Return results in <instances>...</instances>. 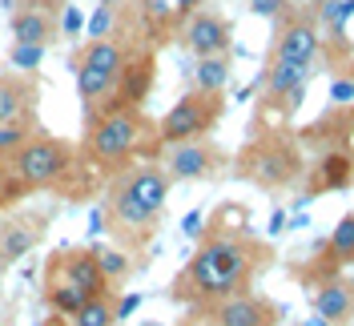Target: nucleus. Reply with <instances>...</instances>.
Listing matches in <instances>:
<instances>
[{
	"instance_id": "f257e3e1",
	"label": "nucleus",
	"mask_w": 354,
	"mask_h": 326,
	"mask_svg": "<svg viewBox=\"0 0 354 326\" xmlns=\"http://www.w3.org/2000/svg\"><path fill=\"white\" fill-rule=\"evenodd\" d=\"M266 262H270V250L258 238H250L245 230H234V226H214L198 242V250L185 262V270L177 274L174 298L194 306H209L225 298V294L250 290L254 274Z\"/></svg>"
},
{
	"instance_id": "f03ea898",
	"label": "nucleus",
	"mask_w": 354,
	"mask_h": 326,
	"mask_svg": "<svg viewBox=\"0 0 354 326\" xmlns=\"http://www.w3.org/2000/svg\"><path fill=\"white\" fill-rule=\"evenodd\" d=\"M169 185H174V177L161 165H133L125 174H117V181L105 194L109 230L129 246H145L157 234V217L169 201Z\"/></svg>"
},
{
	"instance_id": "7ed1b4c3",
	"label": "nucleus",
	"mask_w": 354,
	"mask_h": 326,
	"mask_svg": "<svg viewBox=\"0 0 354 326\" xmlns=\"http://www.w3.org/2000/svg\"><path fill=\"white\" fill-rule=\"evenodd\" d=\"M145 137L141 109H105L85 137V157L93 170H121Z\"/></svg>"
},
{
	"instance_id": "20e7f679",
	"label": "nucleus",
	"mask_w": 354,
	"mask_h": 326,
	"mask_svg": "<svg viewBox=\"0 0 354 326\" xmlns=\"http://www.w3.org/2000/svg\"><path fill=\"white\" fill-rule=\"evenodd\" d=\"M238 174L245 181H254V185H266V190H274V185H290L294 177L302 174V153L298 145L282 137V133H266L258 141H250L238 157Z\"/></svg>"
},
{
	"instance_id": "39448f33",
	"label": "nucleus",
	"mask_w": 354,
	"mask_h": 326,
	"mask_svg": "<svg viewBox=\"0 0 354 326\" xmlns=\"http://www.w3.org/2000/svg\"><path fill=\"white\" fill-rule=\"evenodd\" d=\"M73 161H77V150L68 145L65 137H53V133H41V129L8 157V165H12V174L24 181V190L57 185V181L73 170Z\"/></svg>"
},
{
	"instance_id": "423d86ee",
	"label": "nucleus",
	"mask_w": 354,
	"mask_h": 326,
	"mask_svg": "<svg viewBox=\"0 0 354 326\" xmlns=\"http://www.w3.org/2000/svg\"><path fill=\"white\" fill-rule=\"evenodd\" d=\"M221 117V93H185L181 101L169 105V113L157 121V141L161 145H181V141H198L218 125Z\"/></svg>"
},
{
	"instance_id": "0eeeda50",
	"label": "nucleus",
	"mask_w": 354,
	"mask_h": 326,
	"mask_svg": "<svg viewBox=\"0 0 354 326\" xmlns=\"http://www.w3.org/2000/svg\"><path fill=\"white\" fill-rule=\"evenodd\" d=\"M125 65V48L113 41V37H101V41H88L77 57V93L85 105H101L105 97L117 85V73Z\"/></svg>"
},
{
	"instance_id": "6e6552de",
	"label": "nucleus",
	"mask_w": 354,
	"mask_h": 326,
	"mask_svg": "<svg viewBox=\"0 0 354 326\" xmlns=\"http://www.w3.org/2000/svg\"><path fill=\"white\" fill-rule=\"evenodd\" d=\"M278 318H282V310L254 290H238V294H225L205 306L209 326H278Z\"/></svg>"
},
{
	"instance_id": "1a4fd4ad",
	"label": "nucleus",
	"mask_w": 354,
	"mask_h": 326,
	"mask_svg": "<svg viewBox=\"0 0 354 326\" xmlns=\"http://www.w3.org/2000/svg\"><path fill=\"white\" fill-rule=\"evenodd\" d=\"M322 48V37H318V24L310 17H286L282 28L274 33V44H270V61H298V65H314Z\"/></svg>"
},
{
	"instance_id": "9d476101",
	"label": "nucleus",
	"mask_w": 354,
	"mask_h": 326,
	"mask_svg": "<svg viewBox=\"0 0 354 326\" xmlns=\"http://www.w3.org/2000/svg\"><path fill=\"white\" fill-rule=\"evenodd\" d=\"M230 41H234V28H230V21L218 17V12L198 8L194 17H185V24H181V44H185L194 57H218V53H230Z\"/></svg>"
},
{
	"instance_id": "9b49d317",
	"label": "nucleus",
	"mask_w": 354,
	"mask_h": 326,
	"mask_svg": "<svg viewBox=\"0 0 354 326\" xmlns=\"http://www.w3.org/2000/svg\"><path fill=\"white\" fill-rule=\"evenodd\" d=\"M221 165V153L209 145V141H181V145H169L165 150V174L174 177V181H201V177H209L214 170Z\"/></svg>"
},
{
	"instance_id": "f8f14e48",
	"label": "nucleus",
	"mask_w": 354,
	"mask_h": 326,
	"mask_svg": "<svg viewBox=\"0 0 354 326\" xmlns=\"http://www.w3.org/2000/svg\"><path fill=\"white\" fill-rule=\"evenodd\" d=\"M48 266H53L57 274H65L68 282L85 294V298L109 294V278H105V270H101V262H97L93 250H65V254H57Z\"/></svg>"
},
{
	"instance_id": "ddd939ff",
	"label": "nucleus",
	"mask_w": 354,
	"mask_h": 326,
	"mask_svg": "<svg viewBox=\"0 0 354 326\" xmlns=\"http://www.w3.org/2000/svg\"><path fill=\"white\" fill-rule=\"evenodd\" d=\"M306 77L310 65H298V61H270L266 65V105H282L290 109L302 105V93H306Z\"/></svg>"
},
{
	"instance_id": "4468645a",
	"label": "nucleus",
	"mask_w": 354,
	"mask_h": 326,
	"mask_svg": "<svg viewBox=\"0 0 354 326\" xmlns=\"http://www.w3.org/2000/svg\"><path fill=\"white\" fill-rule=\"evenodd\" d=\"M153 57H125V65H121V73H117V85H113V93L117 97H109L105 101V109H137L141 101H145V93L153 89Z\"/></svg>"
},
{
	"instance_id": "2eb2a0df",
	"label": "nucleus",
	"mask_w": 354,
	"mask_h": 326,
	"mask_svg": "<svg viewBox=\"0 0 354 326\" xmlns=\"http://www.w3.org/2000/svg\"><path fill=\"white\" fill-rule=\"evenodd\" d=\"M37 105V81L32 73H0V125L4 121H17V117H28Z\"/></svg>"
},
{
	"instance_id": "dca6fc26",
	"label": "nucleus",
	"mask_w": 354,
	"mask_h": 326,
	"mask_svg": "<svg viewBox=\"0 0 354 326\" xmlns=\"http://www.w3.org/2000/svg\"><path fill=\"white\" fill-rule=\"evenodd\" d=\"M314 314H322L334 326H346L354 314V286L342 278H326L314 290Z\"/></svg>"
},
{
	"instance_id": "f3484780",
	"label": "nucleus",
	"mask_w": 354,
	"mask_h": 326,
	"mask_svg": "<svg viewBox=\"0 0 354 326\" xmlns=\"http://www.w3.org/2000/svg\"><path fill=\"white\" fill-rule=\"evenodd\" d=\"M351 174H354V157L346 150L322 153V161L310 174V194H338V190L351 185Z\"/></svg>"
},
{
	"instance_id": "a211bd4d",
	"label": "nucleus",
	"mask_w": 354,
	"mask_h": 326,
	"mask_svg": "<svg viewBox=\"0 0 354 326\" xmlns=\"http://www.w3.org/2000/svg\"><path fill=\"white\" fill-rule=\"evenodd\" d=\"M57 37V17L48 8H32V4H21L12 12V41L21 44H48Z\"/></svg>"
},
{
	"instance_id": "6ab92c4d",
	"label": "nucleus",
	"mask_w": 354,
	"mask_h": 326,
	"mask_svg": "<svg viewBox=\"0 0 354 326\" xmlns=\"http://www.w3.org/2000/svg\"><path fill=\"white\" fill-rule=\"evenodd\" d=\"M44 234V217H17V221H8L4 226V234H0V262H17L24 258Z\"/></svg>"
},
{
	"instance_id": "aec40b11",
	"label": "nucleus",
	"mask_w": 354,
	"mask_h": 326,
	"mask_svg": "<svg viewBox=\"0 0 354 326\" xmlns=\"http://www.w3.org/2000/svg\"><path fill=\"white\" fill-rule=\"evenodd\" d=\"M44 302H48V310H53L57 318H73V314H77L88 298L73 282H68L65 274H57V270L48 266V278H44Z\"/></svg>"
},
{
	"instance_id": "412c9836",
	"label": "nucleus",
	"mask_w": 354,
	"mask_h": 326,
	"mask_svg": "<svg viewBox=\"0 0 354 326\" xmlns=\"http://www.w3.org/2000/svg\"><path fill=\"white\" fill-rule=\"evenodd\" d=\"M230 53H218V57H198V65H194V89L198 93H221V89L230 85Z\"/></svg>"
},
{
	"instance_id": "4be33fe9",
	"label": "nucleus",
	"mask_w": 354,
	"mask_h": 326,
	"mask_svg": "<svg viewBox=\"0 0 354 326\" xmlns=\"http://www.w3.org/2000/svg\"><path fill=\"white\" fill-rule=\"evenodd\" d=\"M326 254H330L334 266H351L354 262V210L338 217L330 242H326Z\"/></svg>"
},
{
	"instance_id": "5701e85b",
	"label": "nucleus",
	"mask_w": 354,
	"mask_h": 326,
	"mask_svg": "<svg viewBox=\"0 0 354 326\" xmlns=\"http://www.w3.org/2000/svg\"><path fill=\"white\" fill-rule=\"evenodd\" d=\"M73 326H117V302H113V294L88 298V302L73 314Z\"/></svg>"
},
{
	"instance_id": "b1692460",
	"label": "nucleus",
	"mask_w": 354,
	"mask_h": 326,
	"mask_svg": "<svg viewBox=\"0 0 354 326\" xmlns=\"http://www.w3.org/2000/svg\"><path fill=\"white\" fill-rule=\"evenodd\" d=\"M32 133H37L32 113H28V117H17V121H4V125H0V157H12Z\"/></svg>"
},
{
	"instance_id": "393cba45",
	"label": "nucleus",
	"mask_w": 354,
	"mask_h": 326,
	"mask_svg": "<svg viewBox=\"0 0 354 326\" xmlns=\"http://www.w3.org/2000/svg\"><path fill=\"white\" fill-rule=\"evenodd\" d=\"M141 12H145V24L157 28V33L161 28H174V24H185L174 0H141Z\"/></svg>"
},
{
	"instance_id": "a878e982",
	"label": "nucleus",
	"mask_w": 354,
	"mask_h": 326,
	"mask_svg": "<svg viewBox=\"0 0 354 326\" xmlns=\"http://www.w3.org/2000/svg\"><path fill=\"white\" fill-rule=\"evenodd\" d=\"M93 254H97V262H101V270H105L109 286H113V282H121V278L129 274V258H125L121 250H113V246H97Z\"/></svg>"
},
{
	"instance_id": "bb28decb",
	"label": "nucleus",
	"mask_w": 354,
	"mask_h": 326,
	"mask_svg": "<svg viewBox=\"0 0 354 326\" xmlns=\"http://www.w3.org/2000/svg\"><path fill=\"white\" fill-rule=\"evenodd\" d=\"M41 57H44V44H12V53H8V61L17 73H37L41 69Z\"/></svg>"
},
{
	"instance_id": "cd10ccee",
	"label": "nucleus",
	"mask_w": 354,
	"mask_h": 326,
	"mask_svg": "<svg viewBox=\"0 0 354 326\" xmlns=\"http://www.w3.org/2000/svg\"><path fill=\"white\" fill-rule=\"evenodd\" d=\"M21 194H28L24 190V181L17 174H12V165H8V157H0V206H8V201H17Z\"/></svg>"
},
{
	"instance_id": "c85d7f7f",
	"label": "nucleus",
	"mask_w": 354,
	"mask_h": 326,
	"mask_svg": "<svg viewBox=\"0 0 354 326\" xmlns=\"http://www.w3.org/2000/svg\"><path fill=\"white\" fill-rule=\"evenodd\" d=\"M109 33H113V8L101 4V8L88 17V41H101V37H109Z\"/></svg>"
},
{
	"instance_id": "c756f323",
	"label": "nucleus",
	"mask_w": 354,
	"mask_h": 326,
	"mask_svg": "<svg viewBox=\"0 0 354 326\" xmlns=\"http://www.w3.org/2000/svg\"><path fill=\"white\" fill-rule=\"evenodd\" d=\"M290 0H250V12L254 17H262V21H278V17H286Z\"/></svg>"
},
{
	"instance_id": "7c9ffc66",
	"label": "nucleus",
	"mask_w": 354,
	"mask_h": 326,
	"mask_svg": "<svg viewBox=\"0 0 354 326\" xmlns=\"http://www.w3.org/2000/svg\"><path fill=\"white\" fill-rule=\"evenodd\" d=\"M330 105L338 109H354V81H346V77H338L330 85Z\"/></svg>"
},
{
	"instance_id": "2f4dec72",
	"label": "nucleus",
	"mask_w": 354,
	"mask_h": 326,
	"mask_svg": "<svg viewBox=\"0 0 354 326\" xmlns=\"http://www.w3.org/2000/svg\"><path fill=\"white\" fill-rule=\"evenodd\" d=\"M65 33H68V37H73V33H81V12H77V8H68V12H65Z\"/></svg>"
},
{
	"instance_id": "473e14b6",
	"label": "nucleus",
	"mask_w": 354,
	"mask_h": 326,
	"mask_svg": "<svg viewBox=\"0 0 354 326\" xmlns=\"http://www.w3.org/2000/svg\"><path fill=\"white\" fill-rule=\"evenodd\" d=\"M174 4H177V12H181V21H185V17H194V12L201 8V0H174Z\"/></svg>"
},
{
	"instance_id": "72a5a7b5",
	"label": "nucleus",
	"mask_w": 354,
	"mask_h": 326,
	"mask_svg": "<svg viewBox=\"0 0 354 326\" xmlns=\"http://www.w3.org/2000/svg\"><path fill=\"white\" fill-rule=\"evenodd\" d=\"M137 306H141V298H137V294H129L125 302H117V318H125V314H133Z\"/></svg>"
},
{
	"instance_id": "f704fd0d",
	"label": "nucleus",
	"mask_w": 354,
	"mask_h": 326,
	"mask_svg": "<svg viewBox=\"0 0 354 326\" xmlns=\"http://www.w3.org/2000/svg\"><path fill=\"white\" fill-rule=\"evenodd\" d=\"M185 234H201V214H189L185 217V226H181Z\"/></svg>"
},
{
	"instance_id": "c9c22d12",
	"label": "nucleus",
	"mask_w": 354,
	"mask_h": 326,
	"mask_svg": "<svg viewBox=\"0 0 354 326\" xmlns=\"http://www.w3.org/2000/svg\"><path fill=\"white\" fill-rule=\"evenodd\" d=\"M21 4H32V8H48V12H53L61 0H21Z\"/></svg>"
},
{
	"instance_id": "e433bc0d",
	"label": "nucleus",
	"mask_w": 354,
	"mask_h": 326,
	"mask_svg": "<svg viewBox=\"0 0 354 326\" xmlns=\"http://www.w3.org/2000/svg\"><path fill=\"white\" fill-rule=\"evenodd\" d=\"M302 326H334V323H326L322 314H314V318H306V323H302Z\"/></svg>"
},
{
	"instance_id": "4c0bfd02",
	"label": "nucleus",
	"mask_w": 354,
	"mask_h": 326,
	"mask_svg": "<svg viewBox=\"0 0 354 326\" xmlns=\"http://www.w3.org/2000/svg\"><path fill=\"white\" fill-rule=\"evenodd\" d=\"M101 4H109V8H113V4H117V0H101Z\"/></svg>"
},
{
	"instance_id": "58836bf2",
	"label": "nucleus",
	"mask_w": 354,
	"mask_h": 326,
	"mask_svg": "<svg viewBox=\"0 0 354 326\" xmlns=\"http://www.w3.org/2000/svg\"><path fill=\"white\" fill-rule=\"evenodd\" d=\"M351 286H354V282H351Z\"/></svg>"
}]
</instances>
